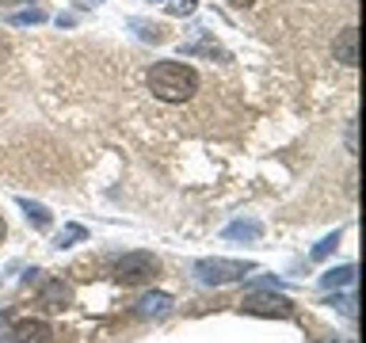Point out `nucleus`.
Segmentation results:
<instances>
[{"label": "nucleus", "mask_w": 366, "mask_h": 343, "mask_svg": "<svg viewBox=\"0 0 366 343\" xmlns=\"http://www.w3.org/2000/svg\"><path fill=\"white\" fill-rule=\"evenodd\" d=\"M229 4H237V8H248V4H252V0H229Z\"/></svg>", "instance_id": "obj_16"}, {"label": "nucleus", "mask_w": 366, "mask_h": 343, "mask_svg": "<svg viewBox=\"0 0 366 343\" xmlns=\"http://www.w3.org/2000/svg\"><path fill=\"white\" fill-rule=\"evenodd\" d=\"M157 271H160V263H157V256H149V252H130V256H122L114 263V279L122 286L149 282V279H157Z\"/></svg>", "instance_id": "obj_3"}, {"label": "nucleus", "mask_w": 366, "mask_h": 343, "mask_svg": "<svg viewBox=\"0 0 366 343\" xmlns=\"http://www.w3.org/2000/svg\"><path fill=\"white\" fill-rule=\"evenodd\" d=\"M69 302H73V290H69V282H61V279L46 282L42 294H39V305L42 309H65Z\"/></svg>", "instance_id": "obj_7"}, {"label": "nucleus", "mask_w": 366, "mask_h": 343, "mask_svg": "<svg viewBox=\"0 0 366 343\" xmlns=\"http://www.w3.org/2000/svg\"><path fill=\"white\" fill-rule=\"evenodd\" d=\"M328 343H355V339H328Z\"/></svg>", "instance_id": "obj_19"}, {"label": "nucleus", "mask_w": 366, "mask_h": 343, "mask_svg": "<svg viewBox=\"0 0 366 343\" xmlns=\"http://www.w3.org/2000/svg\"><path fill=\"white\" fill-rule=\"evenodd\" d=\"M256 271L252 263H240V259H199L194 263V274L199 282L206 286H225V282H237V279H248Z\"/></svg>", "instance_id": "obj_2"}, {"label": "nucleus", "mask_w": 366, "mask_h": 343, "mask_svg": "<svg viewBox=\"0 0 366 343\" xmlns=\"http://www.w3.org/2000/svg\"><path fill=\"white\" fill-rule=\"evenodd\" d=\"M225 237H233V240H240V237H244V240H256V237H259V225H256V222H237V225L225 229Z\"/></svg>", "instance_id": "obj_9"}, {"label": "nucleus", "mask_w": 366, "mask_h": 343, "mask_svg": "<svg viewBox=\"0 0 366 343\" xmlns=\"http://www.w3.org/2000/svg\"><path fill=\"white\" fill-rule=\"evenodd\" d=\"M142 317H168L172 313V297L168 294H149L142 297V309H137Z\"/></svg>", "instance_id": "obj_8"}, {"label": "nucleus", "mask_w": 366, "mask_h": 343, "mask_svg": "<svg viewBox=\"0 0 366 343\" xmlns=\"http://www.w3.org/2000/svg\"><path fill=\"white\" fill-rule=\"evenodd\" d=\"M240 309L252 313V317H290L294 313V305L286 302L282 294H252V297L240 302Z\"/></svg>", "instance_id": "obj_4"}, {"label": "nucleus", "mask_w": 366, "mask_h": 343, "mask_svg": "<svg viewBox=\"0 0 366 343\" xmlns=\"http://www.w3.org/2000/svg\"><path fill=\"white\" fill-rule=\"evenodd\" d=\"M145 84L160 103H187L199 91V73L183 61H157L149 69Z\"/></svg>", "instance_id": "obj_1"}, {"label": "nucleus", "mask_w": 366, "mask_h": 343, "mask_svg": "<svg viewBox=\"0 0 366 343\" xmlns=\"http://www.w3.org/2000/svg\"><path fill=\"white\" fill-rule=\"evenodd\" d=\"M336 244H340V237H325V240H320V244L313 248V259H325V256H328V252L336 248Z\"/></svg>", "instance_id": "obj_13"}, {"label": "nucleus", "mask_w": 366, "mask_h": 343, "mask_svg": "<svg viewBox=\"0 0 366 343\" xmlns=\"http://www.w3.org/2000/svg\"><path fill=\"white\" fill-rule=\"evenodd\" d=\"M11 23L16 27H23V23H42V11H19V16H11Z\"/></svg>", "instance_id": "obj_15"}, {"label": "nucleus", "mask_w": 366, "mask_h": 343, "mask_svg": "<svg viewBox=\"0 0 366 343\" xmlns=\"http://www.w3.org/2000/svg\"><path fill=\"white\" fill-rule=\"evenodd\" d=\"M11 343H54V332L46 320H16Z\"/></svg>", "instance_id": "obj_5"}, {"label": "nucleus", "mask_w": 366, "mask_h": 343, "mask_svg": "<svg viewBox=\"0 0 366 343\" xmlns=\"http://www.w3.org/2000/svg\"><path fill=\"white\" fill-rule=\"evenodd\" d=\"M80 4H96V0H80Z\"/></svg>", "instance_id": "obj_20"}, {"label": "nucleus", "mask_w": 366, "mask_h": 343, "mask_svg": "<svg viewBox=\"0 0 366 343\" xmlns=\"http://www.w3.org/2000/svg\"><path fill=\"white\" fill-rule=\"evenodd\" d=\"M80 237H84V229H76V225H73V229H65V233L57 237V248H69V240H80Z\"/></svg>", "instance_id": "obj_14"}, {"label": "nucleus", "mask_w": 366, "mask_h": 343, "mask_svg": "<svg viewBox=\"0 0 366 343\" xmlns=\"http://www.w3.org/2000/svg\"><path fill=\"white\" fill-rule=\"evenodd\" d=\"M194 4H199V0H168V11L172 16H191Z\"/></svg>", "instance_id": "obj_12"}, {"label": "nucleus", "mask_w": 366, "mask_h": 343, "mask_svg": "<svg viewBox=\"0 0 366 343\" xmlns=\"http://www.w3.org/2000/svg\"><path fill=\"white\" fill-rule=\"evenodd\" d=\"M4 233H8V225H4V217H0V240H4Z\"/></svg>", "instance_id": "obj_17"}, {"label": "nucleus", "mask_w": 366, "mask_h": 343, "mask_svg": "<svg viewBox=\"0 0 366 343\" xmlns=\"http://www.w3.org/2000/svg\"><path fill=\"white\" fill-rule=\"evenodd\" d=\"M336 61L347 65V69L359 65V31H355V27H343L340 31V39H336Z\"/></svg>", "instance_id": "obj_6"}, {"label": "nucleus", "mask_w": 366, "mask_h": 343, "mask_svg": "<svg viewBox=\"0 0 366 343\" xmlns=\"http://www.w3.org/2000/svg\"><path fill=\"white\" fill-rule=\"evenodd\" d=\"M19 206L27 210V217H31V222L39 225V229H46V225H50V214H46V206H39V202H27V199H23Z\"/></svg>", "instance_id": "obj_10"}, {"label": "nucleus", "mask_w": 366, "mask_h": 343, "mask_svg": "<svg viewBox=\"0 0 366 343\" xmlns=\"http://www.w3.org/2000/svg\"><path fill=\"white\" fill-rule=\"evenodd\" d=\"M4 50H8V46H4V39H0V57H4Z\"/></svg>", "instance_id": "obj_18"}, {"label": "nucleus", "mask_w": 366, "mask_h": 343, "mask_svg": "<svg viewBox=\"0 0 366 343\" xmlns=\"http://www.w3.org/2000/svg\"><path fill=\"white\" fill-rule=\"evenodd\" d=\"M355 282V267H340V271H328L325 274V286L332 290V286H351Z\"/></svg>", "instance_id": "obj_11"}]
</instances>
